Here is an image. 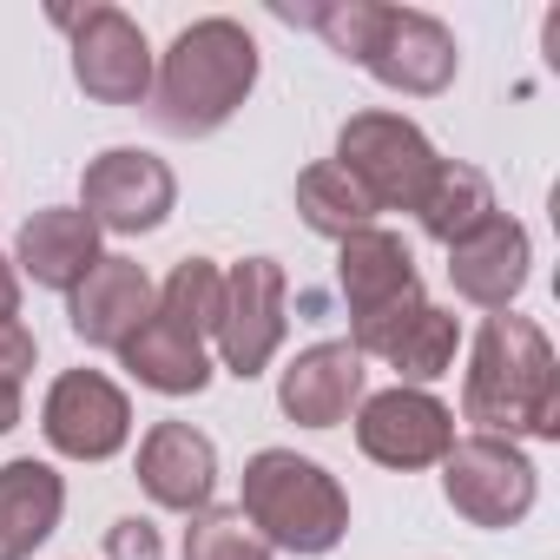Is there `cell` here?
Here are the masks:
<instances>
[{"mask_svg": "<svg viewBox=\"0 0 560 560\" xmlns=\"http://www.w3.org/2000/svg\"><path fill=\"white\" fill-rule=\"evenodd\" d=\"M67 514V481L54 462H8L0 468V560H27L34 547H47V534Z\"/></svg>", "mask_w": 560, "mask_h": 560, "instance_id": "cell-18", "label": "cell"}, {"mask_svg": "<svg viewBox=\"0 0 560 560\" xmlns=\"http://www.w3.org/2000/svg\"><path fill=\"white\" fill-rule=\"evenodd\" d=\"M106 560H165V540L145 514H119L106 527Z\"/></svg>", "mask_w": 560, "mask_h": 560, "instance_id": "cell-25", "label": "cell"}, {"mask_svg": "<svg viewBox=\"0 0 560 560\" xmlns=\"http://www.w3.org/2000/svg\"><path fill=\"white\" fill-rule=\"evenodd\" d=\"M21 422V389H0V435Z\"/></svg>", "mask_w": 560, "mask_h": 560, "instance_id": "cell-28", "label": "cell"}, {"mask_svg": "<svg viewBox=\"0 0 560 560\" xmlns=\"http://www.w3.org/2000/svg\"><path fill=\"white\" fill-rule=\"evenodd\" d=\"M442 494L468 527H514L534 514L540 475L521 455V442L501 435H455V448L442 455Z\"/></svg>", "mask_w": 560, "mask_h": 560, "instance_id": "cell-6", "label": "cell"}, {"mask_svg": "<svg viewBox=\"0 0 560 560\" xmlns=\"http://www.w3.org/2000/svg\"><path fill=\"white\" fill-rule=\"evenodd\" d=\"M494 218V185L475 172V165H455V159H442V172H435V185L422 191V205H416V224L435 237V244H462L468 231H481Z\"/></svg>", "mask_w": 560, "mask_h": 560, "instance_id": "cell-20", "label": "cell"}, {"mask_svg": "<svg viewBox=\"0 0 560 560\" xmlns=\"http://www.w3.org/2000/svg\"><path fill=\"white\" fill-rule=\"evenodd\" d=\"M34 357H40V343L27 324H0V389H27Z\"/></svg>", "mask_w": 560, "mask_h": 560, "instance_id": "cell-26", "label": "cell"}, {"mask_svg": "<svg viewBox=\"0 0 560 560\" xmlns=\"http://www.w3.org/2000/svg\"><path fill=\"white\" fill-rule=\"evenodd\" d=\"M159 311L178 324V330H191L198 343L218 330V311H224V270L211 264V257H185V264H172V277L159 284Z\"/></svg>", "mask_w": 560, "mask_h": 560, "instance_id": "cell-23", "label": "cell"}, {"mask_svg": "<svg viewBox=\"0 0 560 560\" xmlns=\"http://www.w3.org/2000/svg\"><path fill=\"white\" fill-rule=\"evenodd\" d=\"M40 435L67 462H113L132 442V402L113 376L67 370V376H54V389L40 402Z\"/></svg>", "mask_w": 560, "mask_h": 560, "instance_id": "cell-11", "label": "cell"}, {"mask_svg": "<svg viewBox=\"0 0 560 560\" xmlns=\"http://www.w3.org/2000/svg\"><path fill=\"white\" fill-rule=\"evenodd\" d=\"M455 350H462V324H455V311H422L402 337H396V350L383 357L409 389H422V383H435V376H448L455 370Z\"/></svg>", "mask_w": 560, "mask_h": 560, "instance_id": "cell-22", "label": "cell"}, {"mask_svg": "<svg viewBox=\"0 0 560 560\" xmlns=\"http://www.w3.org/2000/svg\"><path fill=\"white\" fill-rule=\"evenodd\" d=\"M237 514L257 527V540L277 553H330L343 534H350V494L343 481L298 455V448H257L244 462V494H237Z\"/></svg>", "mask_w": 560, "mask_h": 560, "instance_id": "cell-3", "label": "cell"}, {"mask_svg": "<svg viewBox=\"0 0 560 560\" xmlns=\"http://www.w3.org/2000/svg\"><path fill=\"white\" fill-rule=\"evenodd\" d=\"M257 86V40L211 14V21H191L178 27V40L165 47V60L152 67V119L178 139H205L218 132Z\"/></svg>", "mask_w": 560, "mask_h": 560, "instance_id": "cell-2", "label": "cell"}, {"mask_svg": "<svg viewBox=\"0 0 560 560\" xmlns=\"http://www.w3.org/2000/svg\"><path fill=\"white\" fill-rule=\"evenodd\" d=\"M370 80H383L389 93H409V100H435L455 86V67H462V47L455 34L422 14V8H376V27H370V47L357 60Z\"/></svg>", "mask_w": 560, "mask_h": 560, "instance_id": "cell-10", "label": "cell"}, {"mask_svg": "<svg viewBox=\"0 0 560 560\" xmlns=\"http://www.w3.org/2000/svg\"><path fill=\"white\" fill-rule=\"evenodd\" d=\"M185 560H270V547L237 508H205L185 527Z\"/></svg>", "mask_w": 560, "mask_h": 560, "instance_id": "cell-24", "label": "cell"}, {"mask_svg": "<svg viewBox=\"0 0 560 560\" xmlns=\"http://www.w3.org/2000/svg\"><path fill=\"white\" fill-rule=\"evenodd\" d=\"M100 224L80 211V205H47L21 224L14 237V270H27L40 291H80V277L100 264Z\"/></svg>", "mask_w": 560, "mask_h": 560, "instance_id": "cell-17", "label": "cell"}, {"mask_svg": "<svg viewBox=\"0 0 560 560\" xmlns=\"http://www.w3.org/2000/svg\"><path fill=\"white\" fill-rule=\"evenodd\" d=\"M152 311H159V284L145 277V264H132V257H100L80 277V291L67 298L73 337L93 343V350H119Z\"/></svg>", "mask_w": 560, "mask_h": 560, "instance_id": "cell-13", "label": "cell"}, {"mask_svg": "<svg viewBox=\"0 0 560 560\" xmlns=\"http://www.w3.org/2000/svg\"><path fill=\"white\" fill-rule=\"evenodd\" d=\"M284 298H291V277L277 257H244L224 270V311H218V357L231 376H264L270 357L284 350Z\"/></svg>", "mask_w": 560, "mask_h": 560, "instance_id": "cell-7", "label": "cell"}, {"mask_svg": "<svg viewBox=\"0 0 560 560\" xmlns=\"http://www.w3.org/2000/svg\"><path fill=\"white\" fill-rule=\"evenodd\" d=\"M73 34V80L100 106H145L152 100V47L126 8H86V14H54Z\"/></svg>", "mask_w": 560, "mask_h": 560, "instance_id": "cell-8", "label": "cell"}, {"mask_svg": "<svg viewBox=\"0 0 560 560\" xmlns=\"http://www.w3.org/2000/svg\"><path fill=\"white\" fill-rule=\"evenodd\" d=\"M178 205V178L159 152L145 145H113L86 165L80 178V211L113 231V237H139V231H159Z\"/></svg>", "mask_w": 560, "mask_h": 560, "instance_id": "cell-9", "label": "cell"}, {"mask_svg": "<svg viewBox=\"0 0 560 560\" xmlns=\"http://www.w3.org/2000/svg\"><path fill=\"white\" fill-rule=\"evenodd\" d=\"M337 291L350 304V350L357 357H389L396 337L429 311L409 244L396 231H383V224L343 237V250H337Z\"/></svg>", "mask_w": 560, "mask_h": 560, "instance_id": "cell-4", "label": "cell"}, {"mask_svg": "<svg viewBox=\"0 0 560 560\" xmlns=\"http://www.w3.org/2000/svg\"><path fill=\"white\" fill-rule=\"evenodd\" d=\"M139 488L152 494V508L205 514L211 488H218V448H211V435H198L191 422H152L145 442H139Z\"/></svg>", "mask_w": 560, "mask_h": 560, "instance_id": "cell-15", "label": "cell"}, {"mask_svg": "<svg viewBox=\"0 0 560 560\" xmlns=\"http://www.w3.org/2000/svg\"><path fill=\"white\" fill-rule=\"evenodd\" d=\"M527 264H534V244L514 218H488L481 231H468L462 244H448V284L462 304H481V311H508L527 284Z\"/></svg>", "mask_w": 560, "mask_h": 560, "instance_id": "cell-16", "label": "cell"}, {"mask_svg": "<svg viewBox=\"0 0 560 560\" xmlns=\"http://www.w3.org/2000/svg\"><path fill=\"white\" fill-rule=\"evenodd\" d=\"M337 172L376 205V211H416L422 191L442 172V152L429 132L402 113H350L337 132Z\"/></svg>", "mask_w": 560, "mask_h": 560, "instance_id": "cell-5", "label": "cell"}, {"mask_svg": "<svg viewBox=\"0 0 560 560\" xmlns=\"http://www.w3.org/2000/svg\"><path fill=\"white\" fill-rule=\"evenodd\" d=\"M298 218L317 231V237H357V231H370L376 224V205L337 172V159H324V165H311V172H298Z\"/></svg>", "mask_w": 560, "mask_h": 560, "instance_id": "cell-21", "label": "cell"}, {"mask_svg": "<svg viewBox=\"0 0 560 560\" xmlns=\"http://www.w3.org/2000/svg\"><path fill=\"white\" fill-rule=\"evenodd\" d=\"M0 324H21V270L0 250Z\"/></svg>", "mask_w": 560, "mask_h": 560, "instance_id": "cell-27", "label": "cell"}, {"mask_svg": "<svg viewBox=\"0 0 560 560\" xmlns=\"http://www.w3.org/2000/svg\"><path fill=\"white\" fill-rule=\"evenodd\" d=\"M357 448L376 462V468H435L448 448H455V409L435 402L429 389H383V396H363L357 402Z\"/></svg>", "mask_w": 560, "mask_h": 560, "instance_id": "cell-12", "label": "cell"}, {"mask_svg": "<svg viewBox=\"0 0 560 560\" xmlns=\"http://www.w3.org/2000/svg\"><path fill=\"white\" fill-rule=\"evenodd\" d=\"M119 363H126L132 383L152 389V396H198V389L211 383V357H205V343H198L191 330H178L165 311H152V317L119 343Z\"/></svg>", "mask_w": 560, "mask_h": 560, "instance_id": "cell-19", "label": "cell"}, {"mask_svg": "<svg viewBox=\"0 0 560 560\" xmlns=\"http://www.w3.org/2000/svg\"><path fill=\"white\" fill-rule=\"evenodd\" d=\"M357 402H363V357L350 350V337L298 350L291 370L277 376V409L298 429H337V422H350Z\"/></svg>", "mask_w": 560, "mask_h": 560, "instance_id": "cell-14", "label": "cell"}, {"mask_svg": "<svg viewBox=\"0 0 560 560\" xmlns=\"http://www.w3.org/2000/svg\"><path fill=\"white\" fill-rule=\"evenodd\" d=\"M462 416L475 422V435L560 442V363L534 317L494 311L481 324L468 350V376H462Z\"/></svg>", "mask_w": 560, "mask_h": 560, "instance_id": "cell-1", "label": "cell"}]
</instances>
